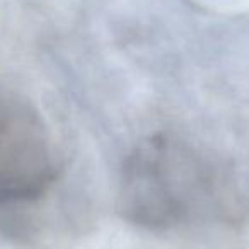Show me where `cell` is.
Instances as JSON below:
<instances>
[{
	"instance_id": "cell-1",
	"label": "cell",
	"mask_w": 249,
	"mask_h": 249,
	"mask_svg": "<svg viewBox=\"0 0 249 249\" xmlns=\"http://www.w3.org/2000/svg\"><path fill=\"white\" fill-rule=\"evenodd\" d=\"M52 179V149L39 116L21 101L0 99V207L35 201Z\"/></svg>"
},
{
	"instance_id": "cell-2",
	"label": "cell",
	"mask_w": 249,
	"mask_h": 249,
	"mask_svg": "<svg viewBox=\"0 0 249 249\" xmlns=\"http://www.w3.org/2000/svg\"><path fill=\"white\" fill-rule=\"evenodd\" d=\"M188 169L186 160L166 143H149L139 150L126 169L123 183L126 210L149 225L176 222L193 200L188 188L195 186V179Z\"/></svg>"
}]
</instances>
